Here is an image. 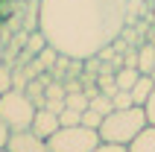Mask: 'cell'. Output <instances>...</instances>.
Wrapping results in <instances>:
<instances>
[{"mask_svg": "<svg viewBox=\"0 0 155 152\" xmlns=\"http://www.w3.org/2000/svg\"><path fill=\"white\" fill-rule=\"evenodd\" d=\"M132 0H38V29L70 59H91L132 21Z\"/></svg>", "mask_w": 155, "mask_h": 152, "instance_id": "obj_1", "label": "cell"}, {"mask_svg": "<svg viewBox=\"0 0 155 152\" xmlns=\"http://www.w3.org/2000/svg\"><path fill=\"white\" fill-rule=\"evenodd\" d=\"M147 126V111L143 105H132V108H114L111 114L103 117V126H100V140L105 144H123L129 146L138 132Z\"/></svg>", "mask_w": 155, "mask_h": 152, "instance_id": "obj_2", "label": "cell"}, {"mask_svg": "<svg viewBox=\"0 0 155 152\" xmlns=\"http://www.w3.org/2000/svg\"><path fill=\"white\" fill-rule=\"evenodd\" d=\"M35 108H38V105L26 97V91L12 88V91L0 94V120L9 126V132L29 129L32 126V117H35Z\"/></svg>", "mask_w": 155, "mask_h": 152, "instance_id": "obj_3", "label": "cell"}, {"mask_svg": "<svg viewBox=\"0 0 155 152\" xmlns=\"http://www.w3.org/2000/svg\"><path fill=\"white\" fill-rule=\"evenodd\" d=\"M100 144V132L88 126H59L47 137L50 152H94Z\"/></svg>", "mask_w": 155, "mask_h": 152, "instance_id": "obj_4", "label": "cell"}, {"mask_svg": "<svg viewBox=\"0 0 155 152\" xmlns=\"http://www.w3.org/2000/svg\"><path fill=\"white\" fill-rule=\"evenodd\" d=\"M6 149L9 152H50L47 140L38 137L32 129H21V132H12L6 140Z\"/></svg>", "mask_w": 155, "mask_h": 152, "instance_id": "obj_5", "label": "cell"}, {"mask_svg": "<svg viewBox=\"0 0 155 152\" xmlns=\"http://www.w3.org/2000/svg\"><path fill=\"white\" fill-rule=\"evenodd\" d=\"M59 126H61V123H59V114H53V111H47V108H35V117H32V126H29V129H32L38 137L47 140Z\"/></svg>", "mask_w": 155, "mask_h": 152, "instance_id": "obj_6", "label": "cell"}, {"mask_svg": "<svg viewBox=\"0 0 155 152\" xmlns=\"http://www.w3.org/2000/svg\"><path fill=\"white\" fill-rule=\"evenodd\" d=\"M129 152H155V126L152 123H147L138 132V137L129 144Z\"/></svg>", "mask_w": 155, "mask_h": 152, "instance_id": "obj_7", "label": "cell"}, {"mask_svg": "<svg viewBox=\"0 0 155 152\" xmlns=\"http://www.w3.org/2000/svg\"><path fill=\"white\" fill-rule=\"evenodd\" d=\"M152 88H155V79L149 73H140L138 82H135V88H132V100H135V105H143V102L149 100Z\"/></svg>", "mask_w": 155, "mask_h": 152, "instance_id": "obj_8", "label": "cell"}, {"mask_svg": "<svg viewBox=\"0 0 155 152\" xmlns=\"http://www.w3.org/2000/svg\"><path fill=\"white\" fill-rule=\"evenodd\" d=\"M138 76H140V70L138 68H117L114 70V85H117V91H132L135 88V82H138Z\"/></svg>", "mask_w": 155, "mask_h": 152, "instance_id": "obj_9", "label": "cell"}, {"mask_svg": "<svg viewBox=\"0 0 155 152\" xmlns=\"http://www.w3.org/2000/svg\"><path fill=\"white\" fill-rule=\"evenodd\" d=\"M152 68H155V44L147 41L138 47V70L140 73H152Z\"/></svg>", "mask_w": 155, "mask_h": 152, "instance_id": "obj_10", "label": "cell"}, {"mask_svg": "<svg viewBox=\"0 0 155 152\" xmlns=\"http://www.w3.org/2000/svg\"><path fill=\"white\" fill-rule=\"evenodd\" d=\"M64 105H68V108H76V111H85L88 105H91V97H88L85 91H70L68 97H64Z\"/></svg>", "mask_w": 155, "mask_h": 152, "instance_id": "obj_11", "label": "cell"}, {"mask_svg": "<svg viewBox=\"0 0 155 152\" xmlns=\"http://www.w3.org/2000/svg\"><path fill=\"white\" fill-rule=\"evenodd\" d=\"M44 47H47V38H44V32H41V29H35V32L26 38V53H29V56H38Z\"/></svg>", "mask_w": 155, "mask_h": 152, "instance_id": "obj_12", "label": "cell"}, {"mask_svg": "<svg viewBox=\"0 0 155 152\" xmlns=\"http://www.w3.org/2000/svg\"><path fill=\"white\" fill-rule=\"evenodd\" d=\"M35 61H38V68H53V64L59 61V50L47 44V47H44V50L38 53V56H35Z\"/></svg>", "mask_w": 155, "mask_h": 152, "instance_id": "obj_13", "label": "cell"}, {"mask_svg": "<svg viewBox=\"0 0 155 152\" xmlns=\"http://www.w3.org/2000/svg\"><path fill=\"white\" fill-rule=\"evenodd\" d=\"M91 108L94 111H100V114H111L114 111V102H111V97H105V94H97V97H91Z\"/></svg>", "mask_w": 155, "mask_h": 152, "instance_id": "obj_14", "label": "cell"}, {"mask_svg": "<svg viewBox=\"0 0 155 152\" xmlns=\"http://www.w3.org/2000/svg\"><path fill=\"white\" fill-rule=\"evenodd\" d=\"M68 97V88L61 82H47L44 85V100H64Z\"/></svg>", "mask_w": 155, "mask_h": 152, "instance_id": "obj_15", "label": "cell"}, {"mask_svg": "<svg viewBox=\"0 0 155 152\" xmlns=\"http://www.w3.org/2000/svg\"><path fill=\"white\" fill-rule=\"evenodd\" d=\"M82 126L97 129V132H100V126H103V114H100V111H94L91 105H88V108L82 111Z\"/></svg>", "mask_w": 155, "mask_h": 152, "instance_id": "obj_16", "label": "cell"}, {"mask_svg": "<svg viewBox=\"0 0 155 152\" xmlns=\"http://www.w3.org/2000/svg\"><path fill=\"white\" fill-rule=\"evenodd\" d=\"M59 123H61V126H79V123H82V111L64 105V111L59 114Z\"/></svg>", "mask_w": 155, "mask_h": 152, "instance_id": "obj_17", "label": "cell"}, {"mask_svg": "<svg viewBox=\"0 0 155 152\" xmlns=\"http://www.w3.org/2000/svg\"><path fill=\"white\" fill-rule=\"evenodd\" d=\"M111 102H114V108H132V105H135V100H132V91H114Z\"/></svg>", "mask_w": 155, "mask_h": 152, "instance_id": "obj_18", "label": "cell"}, {"mask_svg": "<svg viewBox=\"0 0 155 152\" xmlns=\"http://www.w3.org/2000/svg\"><path fill=\"white\" fill-rule=\"evenodd\" d=\"M12 91V68L6 61H0V94Z\"/></svg>", "mask_w": 155, "mask_h": 152, "instance_id": "obj_19", "label": "cell"}, {"mask_svg": "<svg viewBox=\"0 0 155 152\" xmlns=\"http://www.w3.org/2000/svg\"><path fill=\"white\" fill-rule=\"evenodd\" d=\"M143 111H147V123L155 126V88H152V94H149V100L143 102Z\"/></svg>", "mask_w": 155, "mask_h": 152, "instance_id": "obj_20", "label": "cell"}, {"mask_svg": "<svg viewBox=\"0 0 155 152\" xmlns=\"http://www.w3.org/2000/svg\"><path fill=\"white\" fill-rule=\"evenodd\" d=\"M94 152H129V146H123V144H105V140H100Z\"/></svg>", "mask_w": 155, "mask_h": 152, "instance_id": "obj_21", "label": "cell"}, {"mask_svg": "<svg viewBox=\"0 0 155 152\" xmlns=\"http://www.w3.org/2000/svg\"><path fill=\"white\" fill-rule=\"evenodd\" d=\"M38 108H47V111H53V114H61V111H64V100H44V105H38Z\"/></svg>", "mask_w": 155, "mask_h": 152, "instance_id": "obj_22", "label": "cell"}, {"mask_svg": "<svg viewBox=\"0 0 155 152\" xmlns=\"http://www.w3.org/2000/svg\"><path fill=\"white\" fill-rule=\"evenodd\" d=\"M123 64H126V68H138V50H129V53H126Z\"/></svg>", "mask_w": 155, "mask_h": 152, "instance_id": "obj_23", "label": "cell"}, {"mask_svg": "<svg viewBox=\"0 0 155 152\" xmlns=\"http://www.w3.org/2000/svg\"><path fill=\"white\" fill-rule=\"evenodd\" d=\"M9 135H12V132H9V126H6V123H3V120H0V149H3V146H6V140H9Z\"/></svg>", "mask_w": 155, "mask_h": 152, "instance_id": "obj_24", "label": "cell"}, {"mask_svg": "<svg viewBox=\"0 0 155 152\" xmlns=\"http://www.w3.org/2000/svg\"><path fill=\"white\" fill-rule=\"evenodd\" d=\"M6 59V47H3V41H0V61Z\"/></svg>", "mask_w": 155, "mask_h": 152, "instance_id": "obj_25", "label": "cell"}, {"mask_svg": "<svg viewBox=\"0 0 155 152\" xmlns=\"http://www.w3.org/2000/svg\"><path fill=\"white\" fill-rule=\"evenodd\" d=\"M152 18H155V0H152Z\"/></svg>", "mask_w": 155, "mask_h": 152, "instance_id": "obj_26", "label": "cell"}, {"mask_svg": "<svg viewBox=\"0 0 155 152\" xmlns=\"http://www.w3.org/2000/svg\"><path fill=\"white\" fill-rule=\"evenodd\" d=\"M149 76H152V79H155V68H152V73H149Z\"/></svg>", "mask_w": 155, "mask_h": 152, "instance_id": "obj_27", "label": "cell"}, {"mask_svg": "<svg viewBox=\"0 0 155 152\" xmlns=\"http://www.w3.org/2000/svg\"><path fill=\"white\" fill-rule=\"evenodd\" d=\"M0 152H9V149H6V146H3V149H0Z\"/></svg>", "mask_w": 155, "mask_h": 152, "instance_id": "obj_28", "label": "cell"}]
</instances>
